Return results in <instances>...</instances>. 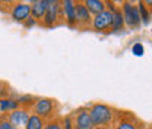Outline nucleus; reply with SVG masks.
<instances>
[{
    "label": "nucleus",
    "instance_id": "aec40b11",
    "mask_svg": "<svg viewBox=\"0 0 152 129\" xmlns=\"http://www.w3.org/2000/svg\"><path fill=\"white\" fill-rule=\"evenodd\" d=\"M132 53L134 56H137V57L143 56V53H145V47H143V44H142V43H134V44L132 46Z\"/></svg>",
    "mask_w": 152,
    "mask_h": 129
},
{
    "label": "nucleus",
    "instance_id": "4468645a",
    "mask_svg": "<svg viewBox=\"0 0 152 129\" xmlns=\"http://www.w3.org/2000/svg\"><path fill=\"white\" fill-rule=\"evenodd\" d=\"M124 28L126 27H124V21H123V15H121L120 6H117L111 12V32L123 31Z\"/></svg>",
    "mask_w": 152,
    "mask_h": 129
},
{
    "label": "nucleus",
    "instance_id": "dca6fc26",
    "mask_svg": "<svg viewBox=\"0 0 152 129\" xmlns=\"http://www.w3.org/2000/svg\"><path fill=\"white\" fill-rule=\"evenodd\" d=\"M137 10H139V18H140V24L148 27L151 24V7L145 4V1H137L136 3Z\"/></svg>",
    "mask_w": 152,
    "mask_h": 129
},
{
    "label": "nucleus",
    "instance_id": "39448f33",
    "mask_svg": "<svg viewBox=\"0 0 152 129\" xmlns=\"http://www.w3.org/2000/svg\"><path fill=\"white\" fill-rule=\"evenodd\" d=\"M63 24L61 21V13H60V1L57 0H48L47 10L44 13V18L41 19L39 25L44 28H54L57 25Z\"/></svg>",
    "mask_w": 152,
    "mask_h": 129
},
{
    "label": "nucleus",
    "instance_id": "1a4fd4ad",
    "mask_svg": "<svg viewBox=\"0 0 152 129\" xmlns=\"http://www.w3.org/2000/svg\"><path fill=\"white\" fill-rule=\"evenodd\" d=\"M72 117H73V129H94L88 107H79L77 110L72 111Z\"/></svg>",
    "mask_w": 152,
    "mask_h": 129
},
{
    "label": "nucleus",
    "instance_id": "4be33fe9",
    "mask_svg": "<svg viewBox=\"0 0 152 129\" xmlns=\"http://www.w3.org/2000/svg\"><path fill=\"white\" fill-rule=\"evenodd\" d=\"M22 25H23L25 28H32V27H35V25H37V21H35V19H32L31 16H29V18L26 19V21H25Z\"/></svg>",
    "mask_w": 152,
    "mask_h": 129
},
{
    "label": "nucleus",
    "instance_id": "f8f14e48",
    "mask_svg": "<svg viewBox=\"0 0 152 129\" xmlns=\"http://www.w3.org/2000/svg\"><path fill=\"white\" fill-rule=\"evenodd\" d=\"M47 4H48V0L29 1V6H31V18L35 19L37 24H39L41 19L44 18V13H45V10H47Z\"/></svg>",
    "mask_w": 152,
    "mask_h": 129
},
{
    "label": "nucleus",
    "instance_id": "20e7f679",
    "mask_svg": "<svg viewBox=\"0 0 152 129\" xmlns=\"http://www.w3.org/2000/svg\"><path fill=\"white\" fill-rule=\"evenodd\" d=\"M110 129H145V125L137 120V117L129 111L117 110L115 119Z\"/></svg>",
    "mask_w": 152,
    "mask_h": 129
},
{
    "label": "nucleus",
    "instance_id": "f03ea898",
    "mask_svg": "<svg viewBox=\"0 0 152 129\" xmlns=\"http://www.w3.org/2000/svg\"><path fill=\"white\" fill-rule=\"evenodd\" d=\"M29 110L32 114L44 119L45 122L58 117V104L54 98L50 97H37Z\"/></svg>",
    "mask_w": 152,
    "mask_h": 129
},
{
    "label": "nucleus",
    "instance_id": "7ed1b4c3",
    "mask_svg": "<svg viewBox=\"0 0 152 129\" xmlns=\"http://www.w3.org/2000/svg\"><path fill=\"white\" fill-rule=\"evenodd\" d=\"M120 10L123 15V21H124V27H127L129 29H139L140 28V18H139V10L136 3L133 1H121L120 3Z\"/></svg>",
    "mask_w": 152,
    "mask_h": 129
},
{
    "label": "nucleus",
    "instance_id": "6ab92c4d",
    "mask_svg": "<svg viewBox=\"0 0 152 129\" xmlns=\"http://www.w3.org/2000/svg\"><path fill=\"white\" fill-rule=\"evenodd\" d=\"M61 129H73V117L72 113L61 117Z\"/></svg>",
    "mask_w": 152,
    "mask_h": 129
},
{
    "label": "nucleus",
    "instance_id": "f3484780",
    "mask_svg": "<svg viewBox=\"0 0 152 129\" xmlns=\"http://www.w3.org/2000/svg\"><path fill=\"white\" fill-rule=\"evenodd\" d=\"M44 125H45V120L44 119H41V117H38V116L31 113V116H29L26 125L23 126V129H42Z\"/></svg>",
    "mask_w": 152,
    "mask_h": 129
},
{
    "label": "nucleus",
    "instance_id": "9b49d317",
    "mask_svg": "<svg viewBox=\"0 0 152 129\" xmlns=\"http://www.w3.org/2000/svg\"><path fill=\"white\" fill-rule=\"evenodd\" d=\"M29 116H31V110H29V109L18 107L16 110L7 113V114H6V119H7V120H9V122H10L13 126L22 129L25 125H26V122H28Z\"/></svg>",
    "mask_w": 152,
    "mask_h": 129
},
{
    "label": "nucleus",
    "instance_id": "a211bd4d",
    "mask_svg": "<svg viewBox=\"0 0 152 129\" xmlns=\"http://www.w3.org/2000/svg\"><path fill=\"white\" fill-rule=\"evenodd\" d=\"M42 129H61V116L54 117L51 120H47Z\"/></svg>",
    "mask_w": 152,
    "mask_h": 129
},
{
    "label": "nucleus",
    "instance_id": "6e6552de",
    "mask_svg": "<svg viewBox=\"0 0 152 129\" xmlns=\"http://www.w3.org/2000/svg\"><path fill=\"white\" fill-rule=\"evenodd\" d=\"M9 15L15 22L23 24L31 16V6H29V3H25V1H15V3H12V6L9 9Z\"/></svg>",
    "mask_w": 152,
    "mask_h": 129
},
{
    "label": "nucleus",
    "instance_id": "412c9836",
    "mask_svg": "<svg viewBox=\"0 0 152 129\" xmlns=\"http://www.w3.org/2000/svg\"><path fill=\"white\" fill-rule=\"evenodd\" d=\"M0 129H19V128L13 126V125L6 119V116H1V114H0Z\"/></svg>",
    "mask_w": 152,
    "mask_h": 129
},
{
    "label": "nucleus",
    "instance_id": "f257e3e1",
    "mask_svg": "<svg viewBox=\"0 0 152 129\" xmlns=\"http://www.w3.org/2000/svg\"><path fill=\"white\" fill-rule=\"evenodd\" d=\"M88 111H89V117H91L94 128H98V126L111 128L115 114H117V109H114L105 103H94L88 106Z\"/></svg>",
    "mask_w": 152,
    "mask_h": 129
},
{
    "label": "nucleus",
    "instance_id": "5701e85b",
    "mask_svg": "<svg viewBox=\"0 0 152 129\" xmlns=\"http://www.w3.org/2000/svg\"><path fill=\"white\" fill-rule=\"evenodd\" d=\"M94 129H110V128H102V126H98V128H94Z\"/></svg>",
    "mask_w": 152,
    "mask_h": 129
},
{
    "label": "nucleus",
    "instance_id": "9d476101",
    "mask_svg": "<svg viewBox=\"0 0 152 129\" xmlns=\"http://www.w3.org/2000/svg\"><path fill=\"white\" fill-rule=\"evenodd\" d=\"M60 13L61 21L69 28H76V18H75V1L73 0H64L60 1Z\"/></svg>",
    "mask_w": 152,
    "mask_h": 129
},
{
    "label": "nucleus",
    "instance_id": "ddd939ff",
    "mask_svg": "<svg viewBox=\"0 0 152 129\" xmlns=\"http://www.w3.org/2000/svg\"><path fill=\"white\" fill-rule=\"evenodd\" d=\"M19 107L18 100L12 98V97H0V114L6 116L7 113L16 110Z\"/></svg>",
    "mask_w": 152,
    "mask_h": 129
},
{
    "label": "nucleus",
    "instance_id": "423d86ee",
    "mask_svg": "<svg viewBox=\"0 0 152 129\" xmlns=\"http://www.w3.org/2000/svg\"><path fill=\"white\" fill-rule=\"evenodd\" d=\"M91 29H94L95 32H102V34L111 32V12L105 9L104 12L92 16Z\"/></svg>",
    "mask_w": 152,
    "mask_h": 129
},
{
    "label": "nucleus",
    "instance_id": "0eeeda50",
    "mask_svg": "<svg viewBox=\"0 0 152 129\" xmlns=\"http://www.w3.org/2000/svg\"><path fill=\"white\" fill-rule=\"evenodd\" d=\"M75 18H76V28H79V29L91 28L92 15L88 12V9L85 7L83 1H80V0L75 1Z\"/></svg>",
    "mask_w": 152,
    "mask_h": 129
},
{
    "label": "nucleus",
    "instance_id": "2eb2a0df",
    "mask_svg": "<svg viewBox=\"0 0 152 129\" xmlns=\"http://www.w3.org/2000/svg\"><path fill=\"white\" fill-rule=\"evenodd\" d=\"M83 4L92 16L105 10V0H83Z\"/></svg>",
    "mask_w": 152,
    "mask_h": 129
}]
</instances>
